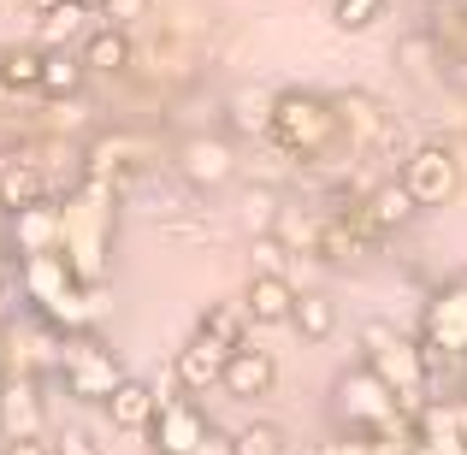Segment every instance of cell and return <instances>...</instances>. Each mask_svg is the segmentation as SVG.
<instances>
[{
  "mask_svg": "<svg viewBox=\"0 0 467 455\" xmlns=\"http://www.w3.org/2000/svg\"><path fill=\"white\" fill-rule=\"evenodd\" d=\"M113 231H119V190L101 178H78V190L59 202V254L83 290H101L113 273Z\"/></svg>",
  "mask_w": 467,
  "mask_h": 455,
  "instance_id": "6da1fadb",
  "label": "cell"
},
{
  "mask_svg": "<svg viewBox=\"0 0 467 455\" xmlns=\"http://www.w3.org/2000/svg\"><path fill=\"white\" fill-rule=\"evenodd\" d=\"M355 343H361V367L397 397L402 420H414V414L432 402V367H426L420 337L397 331L390 319H367V326L355 331Z\"/></svg>",
  "mask_w": 467,
  "mask_h": 455,
  "instance_id": "7a4b0ae2",
  "label": "cell"
},
{
  "mask_svg": "<svg viewBox=\"0 0 467 455\" xmlns=\"http://www.w3.org/2000/svg\"><path fill=\"white\" fill-rule=\"evenodd\" d=\"M18 284H24L30 314L42 319V326H54L59 337H71V331H95V319L107 314L101 290H83L78 278H71L66 254H30V261H18Z\"/></svg>",
  "mask_w": 467,
  "mask_h": 455,
  "instance_id": "3957f363",
  "label": "cell"
},
{
  "mask_svg": "<svg viewBox=\"0 0 467 455\" xmlns=\"http://www.w3.org/2000/svg\"><path fill=\"white\" fill-rule=\"evenodd\" d=\"M266 137L296 160H319L343 137V107L331 101V95H314V89H273Z\"/></svg>",
  "mask_w": 467,
  "mask_h": 455,
  "instance_id": "277c9868",
  "label": "cell"
},
{
  "mask_svg": "<svg viewBox=\"0 0 467 455\" xmlns=\"http://www.w3.org/2000/svg\"><path fill=\"white\" fill-rule=\"evenodd\" d=\"M54 367H59V385H66V397H78V402H107L119 385H125V367H119V355L107 349L95 331H71V337H59V355H54Z\"/></svg>",
  "mask_w": 467,
  "mask_h": 455,
  "instance_id": "5b68a950",
  "label": "cell"
},
{
  "mask_svg": "<svg viewBox=\"0 0 467 455\" xmlns=\"http://www.w3.org/2000/svg\"><path fill=\"white\" fill-rule=\"evenodd\" d=\"M390 183H397L420 213L426 207H450L456 190H462V160H456V149H444V142H414V149L397 160V178Z\"/></svg>",
  "mask_w": 467,
  "mask_h": 455,
  "instance_id": "8992f818",
  "label": "cell"
},
{
  "mask_svg": "<svg viewBox=\"0 0 467 455\" xmlns=\"http://www.w3.org/2000/svg\"><path fill=\"white\" fill-rule=\"evenodd\" d=\"M420 349L426 367L438 361H467V284H444L420 314Z\"/></svg>",
  "mask_w": 467,
  "mask_h": 455,
  "instance_id": "52a82bcc",
  "label": "cell"
},
{
  "mask_svg": "<svg viewBox=\"0 0 467 455\" xmlns=\"http://www.w3.org/2000/svg\"><path fill=\"white\" fill-rule=\"evenodd\" d=\"M207 414H202V402H190V397H160V408H154V420H149V444L154 455H195L207 444Z\"/></svg>",
  "mask_w": 467,
  "mask_h": 455,
  "instance_id": "ba28073f",
  "label": "cell"
},
{
  "mask_svg": "<svg viewBox=\"0 0 467 455\" xmlns=\"http://www.w3.org/2000/svg\"><path fill=\"white\" fill-rule=\"evenodd\" d=\"M379 243H385V237L367 225L361 202L337 207V213L319 219V231H314V254H319V261H361V254H373Z\"/></svg>",
  "mask_w": 467,
  "mask_h": 455,
  "instance_id": "9c48e42d",
  "label": "cell"
},
{
  "mask_svg": "<svg viewBox=\"0 0 467 455\" xmlns=\"http://www.w3.org/2000/svg\"><path fill=\"white\" fill-rule=\"evenodd\" d=\"M42 426H47L42 378L6 373V385H0V438H6V444H18V438H42Z\"/></svg>",
  "mask_w": 467,
  "mask_h": 455,
  "instance_id": "30bf717a",
  "label": "cell"
},
{
  "mask_svg": "<svg viewBox=\"0 0 467 455\" xmlns=\"http://www.w3.org/2000/svg\"><path fill=\"white\" fill-rule=\"evenodd\" d=\"M178 171L195 190H219V183H231V171H237V149H231L225 137H183Z\"/></svg>",
  "mask_w": 467,
  "mask_h": 455,
  "instance_id": "8fae6325",
  "label": "cell"
},
{
  "mask_svg": "<svg viewBox=\"0 0 467 455\" xmlns=\"http://www.w3.org/2000/svg\"><path fill=\"white\" fill-rule=\"evenodd\" d=\"M225 361H231L225 343H213V337H202V331H190V337H183V349H178V361H171V373H178V385L190 390V402H195L202 390H213L219 378H225Z\"/></svg>",
  "mask_w": 467,
  "mask_h": 455,
  "instance_id": "7c38bea8",
  "label": "cell"
},
{
  "mask_svg": "<svg viewBox=\"0 0 467 455\" xmlns=\"http://www.w3.org/2000/svg\"><path fill=\"white\" fill-rule=\"evenodd\" d=\"M219 385L231 390V402H261V397H273V385H278V361L266 349H254V343H243V349H231Z\"/></svg>",
  "mask_w": 467,
  "mask_h": 455,
  "instance_id": "4fadbf2b",
  "label": "cell"
},
{
  "mask_svg": "<svg viewBox=\"0 0 467 455\" xmlns=\"http://www.w3.org/2000/svg\"><path fill=\"white\" fill-rule=\"evenodd\" d=\"M12 254H18V261H30V254H59V202L54 195L24 207V213H12Z\"/></svg>",
  "mask_w": 467,
  "mask_h": 455,
  "instance_id": "5bb4252c",
  "label": "cell"
},
{
  "mask_svg": "<svg viewBox=\"0 0 467 455\" xmlns=\"http://www.w3.org/2000/svg\"><path fill=\"white\" fill-rule=\"evenodd\" d=\"M47 171L36 166V160H6L0 166V213H24V207H36V202H47Z\"/></svg>",
  "mask_w": 467,
  "mask_h": 455,
  "instance_id": "9a60e30c",
  "label": "cell"
},
{
  "mask_svg": "<svg viewBox=\"0 0 467 455\" xmlns=\"http://www.w3.org/2000/svg\"><path fill=\"white\" fill-rule=\"evenodd\" d=\"M290 307H296L290 278H249V290H243V319H254V326H285Z\"/></svg>",
  "mask_w": 467,
  "mask_h": 455,
  "instance_id": "2e32d148",
  "label": "cell"
},
{
  "mask_svg": "<svg viewBox=\"0 0 467 455\" xmlns=\"http://www.w3.org/2000/svg\"><path fill=\"white\" fill-rule=\"evenodd\" d=\"M101 408H107V420H113L119 432H149L160 397H154V385H142V378H125V385H119L113 397L101 402Z\"/></svg>",
  "mask_w": 467,
  "mask_h": 455,
  "instance_id": "e0dca14e",
  "label": "cell"
},
{
  "mask_svg": "<svg viewBox=\"0 0 467 455\" xmlns=\"http://www.w3.org/2000/svg\"><path fill=\"white\" fill-rule=\"evenodd\" d=\"M78 59H83V71H101V78H113V71L130 66V36L113 30V24H101V30H89V36L78 42Z\"/></svg>",
  "mask_w": 467,
  "mask_h": 455,
  "instance_id": "ac0fdd59",
  "label": "cell"
},
{
  "mask_svg": "<svg viewBox=\"0 0 467 455\" xmlns=\"http://www.w3.org/2000/svg\"><path fill=\"white\" fill-rule=\"evenodd\" d=\"M89 36V18H83L78 6H54L36 18V47L42 54H78V42Z\"/></svg>",
  "mask_w": 467,
  "mask_h": 455,
  "instance_id": "d6986e66",
  "label": "cell"
},
{
  "mask_svg": "<svg viewBox=\"0 0 467 455\" xmlns=\"http://www.w3.org/2000/svg\"><path fill=\"white\" fill-rule=\"evenodd\" d=\"M361 213H367V225H373L379 237H390V231H402L414 213H420V207H414L397 183H373V190L361 195Z\"/></svg>",
  "mask_w": 467,
  "mask_h": 455,
  "instance_id": "ffe728a7",
  "label": "cell"
},
{
  "mask_svg": "<svg viewBox=\"0 0 467 455\" xmlns=\"http://www.w3.org/2000/svg\"><path fill=\"white\" fill-rule=\"evenodd\" d=\"M42 66H47V54L36 42H18V47H6L0 54V89H12V95H30V89H42Z\"/></svg>",
  "mask_w": 467,
  "mask_h": 455,
  "instance_id": "44dd1931",
  "label": "cell"
},
{
  "mask_svg": "<svg viewBox=\"0 0 467 455\" xmlns=\"http://www.w3.org/2000/svg\"><path fill=\"white\" fill-rule=\"evenodd\" d=\"M290 326L302 331L308 343H326L337 331V307H331L319 290H296V307H290Z\"/></svg>",
  "mask_w": 467,
  "mask_h": 455,
  "instance_id": "7402d4cb",
  "label": "cell"
},
{
  "mask_svg": "<svg viewBox=\"0 0 467 455\" xmlns=\"http://www.w3.org/2000/svg\"><path fill=\"white\" fill-rule=\"evenodd\" d=\"M83 83H89V71H83L78 54H47V66H42V95H54V101H71Z\"/></svg>",
  "mask_w": 467,
  "mask_h": 455,
  "instance_id": "603a6c76",
  "label": "cell"
},
{
  "mask_svg": "<svg viewBox=\"0 0 467 455\" xmlns=\"http://www.w3.org/2000/svg\"><path fill=\"white\" fill-rule=\"evenodd\" d=\"M195 331L213 343H225V349H243V314L231 302H207L202 314H195Z\"/></svg>",
  "mask_w": 467,
  "mask_h": 455,
  "instance_id": "cb8c5ba5",
  "label": "cell"
},
{
  "mask_svg": "<svg viewBox=\"0 0 467 455\" xmlns=\"http://www.w3.org/2000/svg\"><path fill=\"white\" fill-rule=\"evenodd\" d=\"M390 12V0H331V24H337L343 36H361V30H373L379 18Z\"/></svg>",
  "mask_w": 467,
  "mask_h": 455,
  "instance_id": "d4e9b609",
  "label": "cell"
},
{
  "mask_svg": "<svg viewBox=\"0 0 467 455\" xmlns=\"http://www.w3.org/2000/svg\"><path fill=\"white\" fill-rule=\"evenodd\" d=\"M285 426H273V420H254V426H243L237 438H231V455H285Z\"/></svg>",
  "mask_w": 467,
  "mask_h": 455,
  "instance_id": "484cf974",
  "label": "cell"
},
{
  "mask_svg": "<svg viewBox=\"0 0 467 455\" xmlns=\"http://www.w3.org/2000/svg\"><path fill=\"white\" fill-rule=\"evenodd\" d=\"M278 213H285V202H278V190H266V183L243 195V219H249V231H254V237H273Z\"/></svg>",
  "mask_w": 467,
  "mask_h": 455,
  "instance_id": "4316f807",
  "label": "cell"
},
{
  "mask_svg": "<svg viewBox=\"0 0 467 455\" xmlns=\"http://www.w3.org/2000/svg\"><path fill=\"white\" fill-rule=\"evenodd\" d=\"M273 119V89H243L237 95V130H266Z\"/></svg>",
  "mask_w": 467,
  "mask_h": 455,
  "instance_id": "83f0119b",
  "label": "cell"
},
{
  "mask_svg": "<svg viewBox=\"0 0 467 455\" xmlns=\"http://www.w3.org/2000/svg\"><path fill=\"white\" fill-rule=\"evenodd\" d=\"M409 455H467V444H462V432H414Z\"/></svg>",
  "mask_w": 467,
  "mask_h": 455,
  "instance_id": "f1b7e54d",
  "label": "cell"
},
{
  "mask_svg": "<svg viewBox=\"0 0 467 455\" xmlns=\"http://www.w3.org/2000/svg\"><path fill=\"white\" fill-rule=\"evenodd\" d=\"M285 243L278 237H254V278H285Z\"/></svg>",
  "mask_w": 467,
  "mask_h": 455,
  "instance_id": "f546056e",
  "label": "cell"
},
{
  "mask_svg": "<svg viewBox=\"0 0 467 455\" xmlns=\"http://www.w3.org/2000/svg\"><path fill=\"white\" fill-rule=\"evenodd\" d=\"M149 12H154V0H107L101 18L113 24V30H125V36H130V24H142Z\"/></svg>",
  "mask_w": 467,
  "mask_h": 455,
  "instance_id": "4dcf8cb0",
  "label": "cell"
},
{
  "mask_svg": "<svg viewBox=\"0 0 467 455\" xmlns=\"http://www.w3.org/2000/svg\"><path fill=\"white\" fill-rule=\"evenodd\" d=\"M54 455H101V438H95L89 426H66V432L54 438Z\"/></svg>",
  "mask_w": 467,
  "mask_h": 455,
  "instance_id": "1f68e13d",
  "label": "cell"
},
{
  "mask_svg": "<svg viewBox=\"0 0 467 455\" xmlns=\"http://www.w3.org/2000/svg\"><path fill=\"white\" fill-rule=\"evenodd\" d=\"M319 455H379V444H367V438H349V432H343V438H331Z\"/></svg>",
  "mask_w": 467,
  "mask_h": 455,
  "instance_id": "d6a6232c",
  "label": "cell"
},
{
  "mask_svg": "<svg viewBox=\"0 0 467 455\" xmlns=\"http://www.w3.org/2000/svg\"><path fill=\"white\" fill-rule=\"evenodd\" d=\"M0 455H54V444L47 438H18V444H6Z\"/></svg>",
  "mask_w": 467,
  "mask_h": 455,
  "instance_id": "836d02e7",
  "label": "cell"
},
{
  "mask_svg": "<svg viewBox=\"0 0 467 455\" xmlns=\"http://www.w3.org/2000/svg\"><path fill=\"white\" fill-rule=\"evenodd\" d=\"M66 6H78L83 18H89V12H95V18H101V6H107V0H66Z\"/></svg>",
  "mask_w": 467,
  "mask_h": 455,
  "instance_id": "e575fe53",
  "label": "cell"
},
{
  "mask_svg": "<svg viewBox=\"0 0 467 455\" xmlns=\"http://www.w3.org/2000/svg\"><path fill=\"white\" fill-rule=\"evenodd\" d=\"M24 6L36 12V18H42V12H54V6H66V0H24Z\"/></svg>",
  "mask_w": 467,
  "mask_h": 455,
  "instance_id": "d590c367",
  "label": "cell"
},
{
  "mask_svg": "<svg viewBox=\"0 0 467 455\" xmlns=\"http://www.w3.org/2000/svg\"><path fill=\"white\" fill-rule=\"evenodd\" d=\"M456 390H462V397H456V402H462V408H467V361H462V385H456Z\"/></svg>",
  "mask_w": 467,
  "mask_h": 455,
  "instance_id": "8d00e7d4",
  "label": "cell"
},
{
  "mask_svg": "<svg viewBox=\"0 0 467 455\" xmlns=\"http://www.w3.org/2000/svg\"><path fill=\"white\" fill-rule=\"evenodd\" d=\"M0 385H6V343H0Z\"/></svg>",
  "mask_w": 467,
  "mask_h": 455,
  "instance_id": "74e56055",
  "label": "cell"
},
{
  "mask_svg": "<svg viewBox=\"0 0 467 455\" xmlns=\"http://www.w3.org/2000/svg\"><path fill=\"white\" fill-rule=\"evenodd\" d=\"M456 284H467V273H462V278H456Z\"/></svg>",
  "mask_w": 467,
  "mask_h": 455,
  "instance_id": "f35d334b",
  "label": "cell"
},
{
  "mask_svg": "<svg viewBox=\"0 0 467 455\" xmlns=\"http://www.w3.org/2000/svg\"><path fill=\"white\" fill-rule=\"evenodd\" d=\"M462 444H467V432H462Z\"/></svg>",
  "mask_w": 467,
  "mask_h": 455,
  "instance_id": "ab89813d",
  "label": "cell"
}]
</instances>
